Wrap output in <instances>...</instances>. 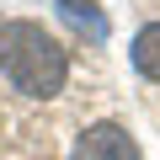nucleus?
<instances>
[{"label":"nucleus","mask_w":160,"mask_h":160,"mask_svg":"<svg viewBox=\"0 0 160 160\" xmlns=\"http://www.w3.org/2000/svg\"><path fill=\"white\" fill-rule=\"evenodd\" d=\"M128 59H133V69H139L144 80H160V22H149V27H139V32H133Z\"/></svg>","instance_id":"obj_3"},{"label":"nucleus","mask_w":160,"mask_h":160,"mask_svg":"<svg viewBox=\"0 0 160 160\" xmlns=\"http://www.w3.org/2000/svg\"><path fill=\"white\" fill-rule=\"evenodd\" d=\"M59 16L69 22V27H80V32H86V38H107L112 27H107V16H102V6H96V0H59Z\"/></svg>","instance_id":"obj_4"},{"label":"nucleus","mask_w":160,"mask_h":160,"mask_svg":"<svg viewBox=\"0 0 160 160\" xmlns=\"http://www.w3.org/2000/svg\"><path fill=\"white\" fill-rule=\"evenodd\" d=\"M0 75L11 80V91L22 96H59L69 80V53L43 22H0Z\"/></svg>","instance_id":"obj_1"},{"label":"nucleus","mask_w":160,"mask_h":160,"mask_svg":"<svg viewBox=\"0 0 160 160\" xmlns=\"http://www.w3.org/2000/svg\"><path fill=\"white\" fill-rule=\"evenodd\" d=\"M69 160H139V144L123 123H91V128H80Z\"/></svg>","instance_id":"obj_2"}]
</instances>
